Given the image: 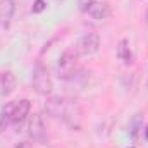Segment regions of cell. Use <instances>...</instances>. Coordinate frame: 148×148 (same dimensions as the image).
I'll return each mask as SVG.
<instances>
[{
  "label": "cell",
  "instance_id": "1",
  "mask_svg": "<svg viewBox=\"0 0 148 148\" xmlns=\"http://www.w3.org/2000/svg\"><path fill=\"white\" fill-rule=\"evenodd\" d=\"M45 109L50 115L62 121L71 129H79L81 124H83V109L79 107V103L74 98L52 97V98L47 100Z\"/></svg>",
  "mask_w": 148,
  "mask_h": 148
},
{
  "label": "cell",
  "instance_id": "2",
  "mask_svg": "<svg viewBox=\"0 0 148 148\" xmlns=\"http://www.w3.org/2000/svg\"><path fill=\"white\" fill-rule=\"evenodd\" d=\"M31 83H33V88L38 95H50L52 90H53V81L50 77V74L47 71V67L38 62L33 69V77H31Z\"/></svg>",
  "mask_w": 148,
  "mask_h": 148
},
{
  "label": "cell",
  "instance_id": "3",
  "mask_svg": "<svg viewBox=\"0 0 148 148\" xmlns=\"http://www.w3.org/2000/svg\"><path fill=\"white\" fill-rule=\"evenodd\" d=\"M76 53L77 55H95L100 50V36L98 33L88 31L77 40L76 43Z\"/></svg>",
  "mask_w": 148,
  "mask_h": 148
},
{
  "label": "cell",
  "instance_id": "4",
  "mask_svg": "<svg viewBox=\"0 0 148 148\" xmlns=\"http://www.w3.org/2000/svg\"><path fill=\"white\" fill-rule=\"evenodd\" d=\"M76 60H77L76 50H66V52L59 57V60H57V67H55L57 76H59L60 79H67L69 76H73V74L77 71V69H76Z\"/></svg>",
  "mask_w": 148,
  "mask_h": 148
},
{
  "label": "cell",
  "instance_id": "5",
  "mask_svg": "<svg viewBox=\"0 0 148 148\" xmlns=\"http://www.w3.org/2000/svg\"><path fill=\"white\" fill-rule=\"evenodd\" d=\"M28 133L36 141H41L45 138V124H43V119H41L40 114H33L31 115L29 124H28Z\"/></svg>",
  "mask_w": 148,
  "mask_h": 148
},
{
  "label": "cell",
  "instance_id": "6",
  "mask_svg": "<svg viewBox=\"0 0 148 148\" xmlns=\"http://www.w3.org/2000/svg\"><path fill=\"white\" fill-rule=\"evenodd\" d=\"M16 90V77L10 71H0V95L9 97Z\"/></svg>",
  "mask_w": 148,
  "mask_h": 148
},
{
  "label": "cell",
  "instance_id": "7",
  "mask_svg": "<svg viewBox=\"0 0 148 148\" xmlns=\"http://www.w3.org/2000/svg\"><path fill=\"white\" fill-rule=\"evenodd\" d=\"M86 12L97 19V21H102V19H107L110 16V7L105 3V2H91V5L86 9Z\"/></svg>",
  "mask_w": 148,
  "mask_h": 148
},
{
  "label": "cell",
  "instance_id": "8",
  "mask_svg": "<svg viewBox=\"0 0 148 148\" xmlns=\"http://www.w3.org/2000/svg\"><path fill=\"white\" fill-rule=\"evenodd\" d=\"M29 110H31V103H29V100H16L12 124H21V122L28 117Z\"/></svg>",
  "mask_w": 148,
  "mask_h": 148
},
{
  "label": "cell",
  "instance_id": "9",
  "mask_svg": "<svg viewBox=\"0 0 148 148\" xmlns=\"http://www.w3.org/2000/svg\"><path fill=\"white\" fill-rule=\"evenodd\" d=\"M117 57H119V60H122L124 66H131L133 64V52H131L129 41L126 38H122L117 43Z\"/></svg>",
  "mask_w": 148,
  "mask_h": 148
},
{
  "label": "cell",
  "instance_id": "10",
  "mask_svg": "<svg viewBox=\"0 0 148 148\" xmlns=\"http://www.w3.org/2000/svg\"><path fill=\"white\" fill-rule=\"evenodd\" d=\"M14 105H16V100L14 102H7L2 110H0V131L9 127L12 124V117H14Z\"/></svg>",
  "mask_w": 148,
  "mask_h": 148
},
{
  "label": "cell",
  "instance_id": "11",
  "mask_svg": "<svg viewBox=\"0 0 148 148\" xmlns=\"http://www.w3.org/2000/svg\"><path fill=\"white\" fill-rule=\"evenodd\" d=\"M14 10H16L14 0H0V19L2 21L10 19L14 16Z\"/></svg>",
  "mask_w": 148,
  "mask_h": 148
},
{
  "label": "cell",
  "instance_id": "12",
  "mask_svg": "<svg viewBox=\"0 0 148 148\" xmlns=\"http://www.w3.org/2000/svg\"><path fill=\"white\" fill-rule=\"evenodd\" d=\"M45 7H47V5H45V2H43V0H36V2H35V5H33V12L38 14V12H41Z\"/></svg>",
  "mask_w": 148,
  "mask_h": 148
},
{
  "label": "cell",
  "instance_id": "13",
  "mask_svg": "<svg viewBox=\"0 0 148 148\" xmlns=\"http://www.w3.org/2000/svg\"><path fill=\"white\" fill-rule=\"evenodd\" d=\"M91 2H93V0H77V5H79L81 10H86V9L91 5Z\"/></svg>",
  "mask_w": 148,
  "mask_h": 148
},
{
  "label": "cell",
  "instance_id": "14",
  "mask_svg": "<svg viewBox=\"0 0 148 148\" xmlns=\"http://www.w3.org/2000/svg\"><path fill=\"white\" fill-rule=\"evenodd\" d=\"M145 23H147V26H148V10H147V16H145Z\"/></svg>",
  "mask_w": 148,
  "mask_h": 148
},
{
  "label": "cell",
  "instance_id": "15",
  "mask_svg": "<svg viewBox=\"0 0 148 148\" xmlns=\"http://www.w3.org/2000/svg\"><path fill=\"white\" fill-rule=\"evenodd\" d=\"M145 136H147V138H148V129H147V131H145Z\"/></svg>",
  "mask_w": 148,
  "mask_h": 148
},
{
  "label": "cell",
  "instance_id": "16",
  "mask_svg": "<svg viewBox=\"0 0 148 148\" xmlns=\"http://www.w3.org/2000/svg\"><path fill=\"white\" fill-rule=\"evenodd\" d=\"M127 148H134V147H127Z\"/></svg>",
  "mask_w": 148,
  "mask_h": 148
}]
</instances>
